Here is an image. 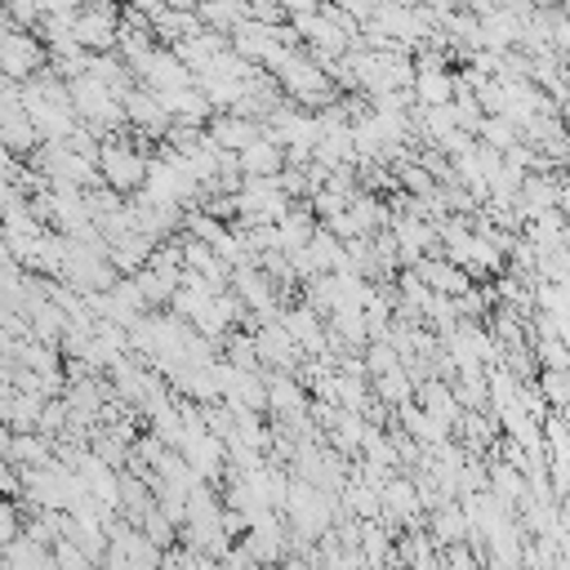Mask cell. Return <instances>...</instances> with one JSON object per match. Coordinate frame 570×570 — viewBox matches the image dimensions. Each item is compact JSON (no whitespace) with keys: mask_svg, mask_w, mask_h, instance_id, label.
<instances>
[{"mask_svg":"<svg viewBox=\"0 0 570 570\" xmlns=\"http://www.w3.org/2000/svg\"><path fill=\"white\" fill-rule=\"evenodd\" d=\"M147 169H151V156H147L129 134L107 138L102 151H98V174H102V183H107L111 191H120V196H138V191L147 187Z\"/></svg>","mask_w":570,"mask_h":570,"instance_id":"obj_1","label":"cell"},{"mask_svg":"<svg viewBox=\"0 0 570 570\" xmlns=\"http://www.w3.org/2000/svg\"><path fill=\"white\" fill-rule=\"evenodd\" d=\"M40 71H49V45L40 40V31H22L0 22V80L27 85Z\"/></svg>","mask_w":570,"mask_h":570,"instance_id":"obj_2","label":"cell"},{"mask_svg":"<svg viewBox=\"0 0 570 570\" xmlns=\"http://www.w3.org/2000/svg\"><path fill=\"white\" fill-rule=\"evenodd\" d=\"M205 134H209V142H214L218 151L240 156V151H249V147L263 138V125H258V120H245V116H236V111H218Z\"/></svg>","mask_w":570,"mask_h":570,"instance_id":"obj_3","label":"cell"},{"mask_svg":"<svg viewBox=\"0 0 570 570\" xmlns=\"http://www.w3.org/2000/svg\"><path fill=\"white\" fill-rule=\"evenodd\" d=\"M414 405L428 410L432 419L450 423V428H459V419H463V405H459V396H454V387H450L445 379H428V383H419Z\"/></svg>","mask_w":570,"mask_h":570,"instance_id":"obj_4","label":"cell"},{"mask_svg":"<svg viewBox=\"0 0 570 570\" xmlns=\"http://www.w3.org/2000/svg\"><path fill=\"white\" fill-rule=\"evenodd\" d=\"M459 94L454 71H414V98L419 107H450Z\"/></svg>","mask_w":570,"mask_h":570,"instance_id":"obj_5","label":"cell"},{"mask_svg":"<svg viewBox=\"0 0 570 570\" xmlns=\"http://www.w3.org/2000/svg\"><path fill=\"white\" fill-rule=\"evenodd\" d=\"M539 392L548 396V405L561 414V410H570V370H543L539 374Z\"/></svg>","mask_w":570,"mask_h":570,"instance_id":"obj_6","label":"cell"},{"mask_svg":"<svg viewBox=\"0 0 570 570\" xmlns=\"http://www.w3.org/2000/svg\"><path fill=\"white\" fill-rule=\"evenodd\" d=\"M365 370H370V383L383 379V374H396L401 370V352L392 343H370L365 347Z\"/></svg>","mask_w":570,"mask_h":570,"instance_id":"obj_7","label":"cell"},{"mask_svg":"<svg viewBox=\"0 0 570 570\" xmlns=\"http://www.w3.org/2000/svg\"><path fill=\"white\" fill-rule=\"evenodd\" d=\"M534 356H539V370H570V347L561 338H539Z\"/></svg>","mask_w":570,"mask_h":570,"instance_id":"obj_8","label":"cell"},{"mask_svg":"<svg viewBox=\"0 0 570 570\" xmlns=\"http://www.w3.org/2000/svg\"><path fill=\"white\" fill-rule=\"evenodd\" d=\"M53 561H58V570H98V566L85 557V548L71 543V539H58V543H53Z\"/></svg>","mask_w":570,"mask_h":570,"instance_id":"obj_9","label":"cell"}]
</instances>
